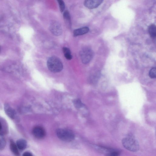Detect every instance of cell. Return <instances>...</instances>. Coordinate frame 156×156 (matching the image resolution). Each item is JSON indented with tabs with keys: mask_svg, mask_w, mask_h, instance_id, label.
Instances as JSON below:
<instances>
[{
	"mask_svg": "<svg viewBox=\"0 0 156 156\" xmlns=\"http://www.w3.org/2000/svg\"><path fill=\"white\" fill-rule=\"evenodd\" d=\"M122 144L124 148L130 151L136 152L140 148L138 141L131 136H128L124 137L122 140Z\"/></svg>",
	"mask_w": 156,
	"mask_h": 156,
	"instance_id": "1",
	"label": "cell"
},
{
	"mask_svg": "<svg viewBox=\"0 0 156 156\" xmlns=\"http://www.w3.org/2000/svg\"><path fill=\"white\" fill-rule=\"evenodd\" d=\"M47 65L48 69L54 73L59 72L63 68V65L61 60L55 56H52L48 58L47 61Z\"/></svg>",
	"mask_w": 156,
	"mask_h": 156,
	"instance_id": "2",
	"label": "cell"
},
{
	"mask_svg": "<svg viewBox=\"0 0 156 156\" xmlns=\"http://www.w3.org/2000/svg\"><path fill=\"white\" fill-rule=\"evenodd\" d=\"M58 137L61 140L66 142H70L75 138V135L71 130L64 128L57 129L56 131Z\"/></svg>",
	"mask_w": 156,
	"mask_h": 156,
	"instance_id": "3",
	"label": "cell"
},
{
	"mask_svg": "<svg viewBox=\"0 0 156 156\" xmlns=\"http://www.w3.org/2000/svg\"><path fill=\"white\" fill-rule=\"evenodd\" d=\"M80 55L82 62L85 64L89 63L91 60L93 55L92 50L88 48L83 49L80 51Z\"/></svg>",
	"mask_w": 156,
	"mask_h": 156,
	"instance_id": "4",
	"label": "cell"
},
{
	"mask_svg": "<svg viewBox=\"0 0 156 156\" xmlns=\"http://www.w3.org/2000/svg\"><path fill=\"white\" fill-rule=\"evenodd\" d=\"M50 30L55 35H60L62 32V29L61 24L57 21H53L51 23L49 27Z\"/></svg>",
	"mask_w": 156,
	"mask_h": 156,
	"instance_id": "5",
	"label": "cell"
},
{
	"mask_svg": "<svg viewBox=\"0 0 156 156\" xmlns=\"http://www.w3.org/2000/svg\"><path fill=\"white\" fill-rule=\"evenodd\" d=\"M32 133L36 138L38 139L43 138L46 135L44 129L39 126H37L34 128L32 130Z\"/></svg>",
	"mask_w": 156,
	"mask_h": 156,
	"instance_id": "6",
	"label": "cell"
},
{
	"mask_svg": "<svg viewBox=\"0 0 156 156\" xmlns=\"http://www.w3.org/2000/svg\"><path fill=\"white\" fill-rule=\"evenodd\" d=\"M102 0H87L84 2L85 7L89 9H94L98 7L103 2Z\"/></svg>",
	"mask_w": 156,
	"mask_h": 156,
	"instance_id": "7",
	"label": "cell"
},
{
	"mask_svg": "<svg viewBox=\"0 0 156 156\" xmlns=\"http://www.w3.org/2000/svg\"><path fill=\"white\" fill-rule=\"evenodd\" d=\"M4 110L6 115L12 119L14 118L16 112L15 110L8 104L4 105Z\"/></svg>",
	"mask_w": 156,
	"mask_h": 156,
	"instance_id": "8",
	"label": "cell"
},
{
	"mask_svg": "<svg viewBox=\"0 0 156 156\" xmlns=\"http://www.w3.org/2000/svg\"><path fill=\"white\" fill-rule=\"evenodd\" d=\"M89 29L87 27H83L74 30L73 32L74 36H77L87 33Z\"/></svg>",
	"mask_w": 156,
	"mask_h": 156,
	"instance_id": "9",
	"label": "cell"
},
{
	"mask_svg": "<svg viewBox=\"0 0 156 156\" xmlns=\"http://www.w3.org/2000/svg\"><path fill=\"white\" fill-rule=\"evenodd\" d=\"M10 148L12 153L16 156H20V153L16 144L12 140L10 141Z\"/></svg>",
	"mask_w": 156,
	"mask_h": 156,
	"instance_id": "10",
	"label": "cell"
},
{
	"mask_svg": "<svg viewBox=\"0 0 156 156\" xmlns=\"http://www.w3.org/2000/svg\"><path fill=\"white\" fill-rule=\"evenodd\" d=\"M16 145L18 149L20 150L24 149L27 146V142L23 139H19L16 142Z\"/></svg>",
	"mask_w": 156,
	"mask_h": 156,
	"instance_id": "11",
	"label": "cell"
},
{
	"mask_svg": "<svg viewBox=\"0 0 156 156\" xmlns=\"http://www.w3.org/2000/svg\"><path fill=\"white\" fill-rule=\"evenodd\" d=\"M148 32L151 37L154 38L156 36V27L154 24L151 25L148 27Z\"/></svg>",
	"mask_w": 156,
	"mask_h": 156,
	"instance_id": "12",
	"label": "cell"
},
{
	"mask_svg": "<svg viewBox=\"0 0 156 156\" xmlns=\"http://www.w3.org/2000/svg\"><path fill=\"white\" fill-rule=\"evenodd\" d=\"M63 17L64 20L66 24H67L69 27H70L71 24L70 16L68 10H66L64 12Z\"/></svg>",
	"mask_w": 156,
	"mask_h": 156,
	"instance_id": "13",
	"label": "cell"
},
{
	"mask_svg": "<svg viewBox=\"0 0 156 156\" xmlns=\"http://www.w3.org/2000/svg\"><path fill=\"white\" fill-rule=\"evenodd\" d=\"M63 51L64 56L66 59L70 60L72 58V56L71 54V51L69 48L67 47H64L63 48Z\"/></svg>",
	"mask_w": 156,
	"mask_h": 156,
	"instance_id": "14",
	"label": "cell"
},
{
	"mask_svg": "<svg viewBox=\"0 0 156 156\" xmlns=\"http://www.w3.org/2000/svg\"><path fill=\"white\" fill-rule=\"evenodd\" d=\"M6 143L3 136L0 134V150H3L5 147Z\"/></svg>",
	"mask_w": 156,
	"mask_h": 156,
	"instance_id": "15",
	"label": "cell"
},
{
	"mask_svg": "<svg viewBox=\"0 0 156 156\" xmlns=\"http://www.w3.org/2000/svg\"><path fill=\"white\" fill-rule=\"evenodd\" d=\"M149 75L151 78H154L156 77V69L155 67L151 68L149 71Z\"/></svg>",
	"mask_w": 156,
	"mask_h": 156,
	"instance_id": "16",
	"label": "cell"
},
{
	"mask_svg": "<svg viewBox=\"0 0 156 156\" xmlns=\"http://www.w3.org/2000/svg\"><path fill=\"white\" fill-rule=\"evenodd\" d=\"M60 10L61 12H63L65 9V4L64 2L61 0H59L58 1Z\"/></svg>",
	"mask_w": 156,
	"mask_h": 156,
	"instance_id": "17",
	"label": "cell"
},
{
	"mask_svg": "<svg viewBox=\"0 0 156 156\" xmlns=\"http://www.w3.org/2000/svg\"><path fill=\"white\" fill-rule=\"evenodd\" d=\"M74 105L77 108H79L82 106L81 101L78 99H76L73 101Z\"/></svg>",
	"mask_w": 156,
	"mask_h": 156,
	"instance_id": "18",
	"label": "cell"
},
{
	"mask_svg": "<svg viewBox=\"0 0 156 156\" xmlns=\"http://www.w3.org/2000/svg\"><path fill=\"white\" fill-rule=\"evenodd\" d=\"M120 153L117 151H113L111 152L109 154V156H119Z\"/></svg>",
	"mask_w": 156,
	"mask_h": 156,
	"instance_id": "19",
	"label": "cell"
},
{
	"mask_svg": "<svg viewBox=\"0 0 156 156\" xmlns=\"http://www.w3.org/2000/svg\"><path fill=\"white\" fill-rule=\"evenodd\" d=\"M22 156H33V155L30 152L27 151L23 153Z\"/></svg>",
	"mask_w": 156,
	"mask_h": 156,
	"instance_id": "20",
	"label": "cell"
},
{
	"mask_svg": "<svg viewBox=\"0 0 156 156\" xmlns=\"http://www.w3.org/2000/svg\"><path fill=\"white\" fill-rule=\"evenodd\" d=\"M2 129V125L1 122H0V131Z\"/></svg>",
	"mask_w": 156,
	"mask_h": 156,
	"instance_id": "21",
	"label": "cell"
},
{
	"mask_svg": "<svg viewBox=\"0 0 156 156\" xmlns=\"http://www.w3.org/2000/svg\"></svg>",
	"mask_w": 156,
	"mask_h": 156,
	"instance_id": "22",
	"label": "cell"
}]
</instances>
